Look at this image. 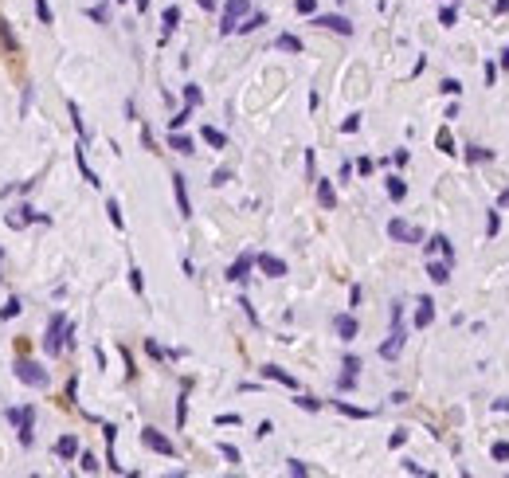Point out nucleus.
I'll list each match as a JSON object with an SVG mask.
<instances>
[{"mask_svg": "<svg viewBox=\"0 0 509 478\" xmlns=\"http://www.w3.org/2000/svg\"><path fill=\"white\" fill-rule=\"evenodd\" d=\"M67 333H71V321L63 318V314H51L48 337H43V353H48V357H59L63 349H67Z\"/></svg>", "mask_w": 509, "mask_h": 478, "instance_id": "f257e3e1", "label": "nucleus"}, {"mask_svg": "<svg viewBox=\"0 0 509 478\" xmlns=\"http://www.w3.org/2000/svg\"><path fill=\"white\" fill-rule=\"evenodd\" d=\"M12 372H16L20 380H24L28 388H48V384H51L48 368H43V365H36V361H28V357H20V361H16V365H12Z\"/></svg>", "mask_w": 509, "mask_h": 478, "instance_id": "f03ea898", "label": "nucleus"}, {"mask_svg": "<svg viewBox=\"0 0 509 478\" xmlns=\"http://www.w3.org/2000/svg\"><path fill=\"white\" fill-rule=\"evenodd\" d=\"M400 349H403V326H400V306H396L392 310V337L380 345V357H384V361H396Z\"/></svg>", "mask_w": 509, "mask_h": 478, "instance_id": "7ed1b4c3", "label": "nucleus"}, {"mask_svg": "<svg viewBox=\"0 0 509 478\" xmlns=\"http://www.w3.org/2000/svg\"><path fill=\"white\" fill-rule=\"evenodd\" d=\"M8 424L20 428V443L32 447V424H36V412L32 408H8Z\"/></svg>", "mask_w": 509, "mask_h": 478, "instance_id": "20e7f679", "label": "nucleus"}, {"mask_svg": "<svg viewBox=\"0 0 509 478\" xmlns=\"http://www.w3.org/2000/svg\"><path fill=\"white\" fill-rule=\"evenodd\" d=\"M388 235L396 243H423V232L408 220H388Z\"/></svg>", "mask_w": 509, "mask_h": 478, "instance_id": "39448f33", "label": "nucleus"}, {"mask_svg": "<svg viewBox=\"0 0 509 478\" xmlns=\"http://www.w3.org/2000/svg\"><path fill=\"white\" fill-rule=\"evenodd\" d=\"M141 443H146V447H149L153 455H165V459H172V455H177L172 439H165V435H161L157 428H146V431H141Z\"/></svg>", "mask_w": 509, "mask_h": 478, "instance_id": "423d86ee", "label": "nucleus"}, {"mask_svg": "<svg viewBox=\"0 0 509 478\" xmlns=\"http://www.w3.org/2000/svg\"><path fill=\"white\" fill-rule=\"evenodd\" d=\"M243 16H247V0H228V4H223V24H219V32H223V36H231Z\"/></svg>", "mask_w": 509, "mask_h": 478, "instance_id": "0eeeda50", "label": "nucleus"}, {"mask_svg": "<svg viewBox=\"0 0 509 478\" xmlns=\"http://www.w3.org/2000/svg\"><path fill=\"white\" fill-rule=\"evenodd\" d=\"M317 28H329V32H337V36H352V24L345 16H314Z\"/></svg>", "mask_w": 509, "mask_h": 478, "instance_id": "6e6552de", "label": "nucleus"}, {"mask_svg": "<svg viewBox=\"0 0 509 478\" xmlns=\"http://www.w3.org/2000/svg\"><path fill=\"white\" fill-rule=\"evenodd\" d=\"M423 251H427V259H431V255H443L447 263L455 259V247H450L447 235H431V243H423Z\"/></svg>", "mask_w": 509, "mask_h": 478, "instance_id": "1a4fd4ad", "label": "nucleus"}, {"mask_svg": "<svg viewBox=\"0 0 509 478\" xmlns=\"http://www.w3.org/2000/svg\"><path fill=\"white\" fill-rule=\"evenodd\" d=\"M172 192H177V208H181V216H192V200H188V184H184V177H181V172L172 177Z\"/></svg>", "mask_w": 509, "mask_h": 478, "instance_id": "9d476101", "label": "nucleus"}, {"mask_svg": "<svg viewBox=\"0 0 509 478\" xmlns=\"http://www.w3.org/2000/svg\"><path fill=\"white\" fill-rule=\"evenodd\" d=\"M254 263H259V270H263V275H270V279H282V275H286V263H282L279 255H259Z\"/></svg>", "mask_w": 509, "mask_h": 478, "instance_id": "9b49d317", "label": "nucleus"}, {"mask_svg": "<svg viewBox=\"0 0 509 478\" xmlns=\"http://www.w3.org/2000/svg\"><path fill=\"white\" fill-rule=\"evenodd\" d=\"M333 330H337L341 341H352V337H357V318H352V314H337V318H333Z\"/></svg>", "mask_w": 509, "mask_h": 478, "instance_id": "f8f14e48", "label": "nucleus"}, {"mask_svg": "<svg viewBox=\"0 0 509 478\" xmlns=\"http://www.w3.org/2000/svg\"><path fill=\"white\" fill-rule=\"evenodd\" d=\"M251 267H254V259H251V255H239V259H235V263H231L228 279H231V282H243V279H247V275H251Z\"/></svg>", "mask_w": 509, "mask_h": 478, "instance_id": "ddd939ff", "label": "nucleus"}, {"mask_svg": "<svg viewBox=\"0 0 509 478\" xmlns=\"http://www.w3.org/2000/svg\"><path fill=\"white\" fill-rule=\"evenodd\" d=\"M427 275H431L435 286H443V282H450V263L447 259H443V263H431V259H427Z\"/></svg>", "mask_w": 509, "mask_h": 478, "instance_id": "4468645a", "label": "nucleus"}, {"mask_svg": "<svg viewBox=\"0 0 509 478\" xmlns=\"http://www.w3.org/2000/svg\"><path fill=\"white\" fill-rule=\"evenodd\" d=\"M431 318H435V302H431V298H419V310H415V326H419V330H427V326H431Z\"/></svg>", "mask_w": 509, "mask_h": 478, "instance_id": "2eb2a0df", "label": "nucleus"}, {"mask_svg": "<svg viewBox=\"0 0 509 478\" xmlns=\"http://www.w3.org/2000/svg\"><path fill=\"white\" fill-rule=\"evenodd\" d=\"M55 455H59V459H74V455H79V439H74V435H59V439H55Z\"/></svg>", "mask_w": 509, "mask_h": 478, "instance_id": "dca6fc26", "label": "nucleus"}, {"mask_svg": "<svg viewBox=\"0 0 509 478\" xmlns=\"http://www.w3.org/2000/svg\"><path fill=\"white\" fill-rule=\"evenodd\" d=\"M263 377H267V380H279V384H286V388H298V380H294L286 368H279V365H267V368H263Z\"/></svg>", "mask_w": 509, "mask_h": 478, "instance_id": "f3484780", "label": "nucleus"}, {"mask_svg": "<svg viewBox=\"0 0 509 478\" xmlns=\"http://www.w3.org/2000/svg\"><path fill=\"white\" fill-rule=\"evenodd\" d=\"M317 200H321V208H337V192L329 181H317Z\"/></svg>", "mask_w": 509, "mask_h": 478, "instance_id": "a211bd4d", "label": "nucleus"}, {"mask_svg": "<svg viewBox=\"0 0 509 478\" xmlns=\"http://www.w3.org/2000/svg\"><path fill=\"white\" fill-rule=\"evenodd\" d=\"M263 24H267V16H263V12H251L243 24H235V32H243V36H247V32H259Z\"/></svg>", "mask_w": 509, "mask_h": 478, "instance_id": "6ab92c4d", "label": "nucleus"}, {"mask_svg": "<svg viewBox=\"0 0 509 478\" xmlns=\"http://www.w3.org/2000/svg\"><path fill=\"white\" fill-rule=\"evenodd\" d=\"M200 137H204L212 149H228V137L219 134V130H212V126H204V130H200Z\"/></svg>", "mask_w": 509, "mask_h": 478, "instance_id": "aec40b11", "label": "nucleus"}, {"mask_svg": "<svg viewBox=\"0 0 509 478\" xmlns=\"http://www.w3.org/2000/svg\"><path fill=\"white\" fill-rule=\"evenodd\" d=\"M169 149H177V153H196V146H192V137H184V134H177V130H172V137H169Z\"/></svg>", "mask_w": 509, "mask_h": 478, "instance_id": "412c9836", "label": "nucleus"}, {"mask_svg": "<svg viewBox=\"0 0 509 478\" xmlns=\"http://www.w3.org/2000/svg\"><path fill=\"white\" fill-rule=\"evenodd\" d=\"M275 48H279V51H294V55H298V51H302V39H298V36H279V39H275Z\"/></svg>", "mask_w": 509, "mask_h": 478, "instance_id": "4be33fe9", "label": "nucleus"}, {"mask_svg": "<svg viewBox=\"0 0 509 478\" xmlns=\"http://www.w3.org/2000/svg\"><path fill=\"white\" fill-rule=\"evenodd\" d=\"M161 24H165V32H172V28L181 24V8H177V4H169V8H165V16H161Z\"/></svg>", "mask_w": 509, "mask_h": 478, "instance_id": "5701e85b", "label": "nucleus"}, {"mask_svg": "<svg viewBox=\"0 0 509 478\" xmlns=\"http://www.w3.org/2000/svg\"><path fill=\"white\" fill-rule=\"evenodd\" d=\"M388 197L392 200H403V197H408V184H403L400 177H388Z\"/></svg>", "mask_w": 509, "mask_h": 478, "instance_id": "b1692460", "label": "nucleus"}, {"mask_svg": "<svg viewBox=\"0 0 509 478\" xmlns=\"http://www.w3.org/2000/svg\"><path fill=\"white\" fill-rule=\"evenodd\" d=\"M74 161H79V169H83V177H86V181H90V184H102V181H98V177H94V169H90V165H86V157H83V149H74Z\"/></svg>", "mask_w": 509, "mask_h": 478, "instance_id": "393cba45", "label": "nucleus"}, {"mask_svg": "<svg viewBox=\"0 0 509 478\" xmlns=\"http://www.w3.org/2000/svg\"><path fill=\"white\" fill-rule=\"evenodd\" d=\"M490 157H494V149H482V146L466 149V161H490Z\"/></svg>", "mask_w": 509, "mask_h": 478, "instance_id": "a878e982", "label": "nucleus"}, {"mask_svg": "<svg viewBox=\"0 0 509 478\" xmlns=\"http://www.w3.org/2000/svg\"><path fill=\"white\" fill-rule=\"evenodd\" d=\"M333 404H337V412H345V416H352V419H364V416H368L364 408H352V404H345V400H333Z\"/></svg>", "mask_w": 509, "mask_h": 478, "instance_id": "bb28decb", "label": "nucleus"}, {"mask_svg": "<svg viewBox=\"0 0 509 478\" xmlns=\"http://www.w3.org/2000/svg\"><path fill=\"white\" fill-rule=\"evenodd\" d=\"M294 404L302 408V412H317V408H321V400H314V396H298Z\"/></svg>", "mask_w": 509, "mask_h": 478, "instance_id": "cd10ccee", "label": "nucleus"}, {"mask_svg": "<svg viewBox=\"0 0 509 478\" xmlns=\"http://www.w3.org/2000/svg\"><path fill=\"white\" fill-rule=\"evenodd\" d=\"M106 212H110V223H114V228H121V208H118V200H106Z\"/></svg>", "mask_w": 509, "mask_h": 478, "instance_id": "c85d7f7f", "label": "nucleus"}, {"mask_svg": "<svg viewBox=\"0 0 509 478\" xmlns=\"http://www.w3.org/2000/svg\"><path fill=\"white\" fill-rule=\"evenodd\" d=\"M184 106H200V86H184Z\"/></svg>", "mask_w": 509, "mask_h": 478, "instance_id": "c756f323", "label": "nucleus"}, {"mask_svg": "<svg viewBox=\"0 0 509 478\" xmlns=\"http://www.w3.org/2000/svg\"><path fill=\"white\" fill-rule=\"evenodd\" d=\"M130 286H134L137 295L146 290V279H141V270H137V267H130Z\"/></svg>", "mask_w": 509, "mask_h": 478, "instance_id": "7c9ffc66", "label": "nucleus"}, {"mask_svg": "<svg viewBox=\"0 0 509 478\" xmlns=\"http://www.w3.org/2000/svg\"><path fill=\"white\" fill-rule=\"evenodd\" d=\"M192 110H196V106H184V110H181V114H177V118H172V122H169V126H172V130H181V126H184V122H188V118H192Z\"/></svg>", "mask_w": 509, "mask_h": 478, "instance_id": "2f4dec72", "label": "nucleus"}, {"mask_svg": "<svg viewBox=\"0 0 509 478\" xmlns=\"http://www.w3.org/2000/svg\"><path fill=\"white\" fill-rule=\"evenodd\" d=\"M286 470H290V475H298V478H302V475H310V466H306L302 459H290V463H286Z\"/></svg>", "mask_w": 509, "mask_h": 478, "instance_id": "473e14b6", "label": "nucleus"}, {"mask_svg": "<svg viewBox=\"0 0 509 478\" xmlns=\"http://www.w3.org/2000/svg\"><path fill=\"white\" fill-rule=\"evenodd\" d=\"M20 310H24V306H20V302H16V298H12V302H4V310H0V318H16Z\"/></svg>", "mask_w": 509, "mask_h": 478, "instance_id": "72a5a7b5", "label": "nucleus"}, {"mask_svg": "<svg viewBox=\"0 0 509 478\" xmlns=\"http://www.w3.org/2000/svg\"><path fill=\"white\" fill-rule=\"evenodd\" d=\"M219 455H223V459H228V463H239V451H235V447H231V443H219Z\"/></svg>", "mask_w": 509, "mask_h": 478, "instance_id": "f704fd0d", "label": "nucleus"}, {"mask_svg": "<svg viewBox=\"0 0 509 478\" xmlns=\"http://www.w3.org/2000/svg\"><path fill=\"white\" fill-rule=\"evenodd\" d=\"M294 4H298V12H302V16H314L317 12V0H294Z\"/></svg>", "mask_w": 509, "mask_h": 478, "instance_id": "c9c22d12", "label": "nucleus"}, {"mask_svg": "<svg viewBox=\"0 0 509 478\" xmlns=\"http://www.w3.org/2000/svg\"><path fill=\"white\" fill-rule=\"evenodd\" d=\"M36 12H39L43 24H51V4H48V0H36Z\"/></svg>", "mask_w": 509, "mask_h": 478, "instance_id": "e433bc0d", "label": "nucleus"}, {"mask_svg": "<svg viewBox=\"0 0 509 478\" xmlns=\"http://www.w3.org/2000/svg\"><path fill=\"white\" fill-rule=\"evenodd\" d=\"M455 20H459V12H455V8H443V12H439V24H443V28H450Z\"/></svg>", "mask_w": 509, "mask_h": 478, "instance_id": "4c0bfd02", "label": "nucleus"}, {"mask_svg": "<svg viewBox=\"0 0 509 478\" xmlns=\"http://www.w3.org/2000/svg\"><path fill=\"white\" fill-rule=\"evenodd\" d=\"M443 94H462V83L459 79H443Z\"/></svg>", "mask_w": 509, "mask_h": 478, "instance_id": "58836bf2", "label": "nucleus"}, {"mask_svg": "<svg viewBox=\"0 0 509 478\" xmlns=\"http://www.w3.org/2000/svg\"><path fill=\"white\" fill-rule=\"evenodd\" d=\"M435 146L443 149V153H455V149H450V134H447V130H439V137H435Z\"/></svg>", "mask_w": 509, "mask_h": 478, "instance_id": "ea45409f", "label": "nucleus"}, {"mask_svg": "<svg viewBox=\"0 0 509 478\" xmlns=\"http://www.w3.org/2000/svg\"><path fill=\"white\" fill-rule=\"evenodd\" d=\"M497 228H501V216H497V212H490V220H486V232L497 235Z\"/></svg>", "mask_w": 509, "mask_h": 478, "instance_id": "a19ab883", "label": "nucleus"}, {"mask_svg": "<svg viewBox=\"0 0 509 478\" xmlns=\"http://www.w3.org/2000/svg\"><path fill=\"white\" fill-rule=\"evenodd\" d=\"M341 130H345V134H357V130H361V114H352L349 122L341 126Z\"/></svg>", "mask_w": 509, "mask_h": 478, "instance_id": "79ce46f5", "label": "nucleus"}, {"mask_svg": "<svg viewBox=\"0 0 509 478\" xmlns=\"http://www.w3.org/2000/svg\"><path fill=\"white\" fill-rule=\"evenodd\" d=\"M90 20H98V24H106V20H110V12L102 8V4H98V8H90Z\"/></svg>", "mask_w": 509, "mask_h": 478, "instance_id": "37998d69", "label": "nucleus"}, {"mask_svg": "<svg viewBox=\"0 0 509 478\" xmlns=\"http://www.w3.org/2000/svg\"><path fill=\"white\" fill-rule=\"evenodd\" d=\"M83 470H86V475H94V470H98V459H94V455H83Z\"/></svg>", "mask_w": 509, "mask_h": 478, "instance_id": "c03bdc74", "label": "nucleus"}, {"mask_svg": "<svg viewBox=\"0 0 509 478\" xmlns=\"http://www.w3.org/2000/svg\"><path fill=\"white\" fill-rule=\"evenodd\" d=\"M494 459H501V463H506V459H509V443H494Z\"/></svg>", "mask_w": 509, "mask_h": 478, "instance_id": "a18cd8bd", "label": "nucleus"}, {"mask_svg": "<svg viewBox=\"0 0 509 478\" xmlns=\"http://www.w3.org/2000/svg\"><path fill=\"white\" fill-rule=\"evenodd\" d=\"M0 36H4V43H8V48H12V43H16V39H12V28L4 24V20H0Z\"/></svg>", "mask_w": 509, "mask_h": 478, "instance_id": "49530a36", "label": "nucleus"}, {"mask_svg": "<svg viewBox=\"0 0 509 478\" xmlns=\"http://www.w3.org/2000/svg\"><path fill=\"white\" fill-rule=\"evenodd\" d=\"M486 83H490V86L497 83V67H494V63H486Z\"/></svg>", "mask_w": 509, "mask_h": 478, "instance_id": "de8ad7c7", "label": "nucleus"}, {"mask_svg": "<svg viewBox=\"0 0 509 478\" xmlns=\"http://www.w3.org/2000/svg\"><path fill=\"white\" fill-rule=\"evenodd\" d=\"M388 443H392V447H403V443H408V431H396V435H392Z\"/></svg>", "mask_w": 509, "mask_h": 478, "instance_id": "09e8293b", "label": "nucleus"}, {"mask_svg": "<svg viewBox=\"0 0 509 478\" xmlns=\"http://www.w3.org/2000/svg\"><path fill=\"white\" fill-rule=\"evenodd\" d=\"M228 181H231V172H228V169H219L216 177H212V184H228Z\"/></svg>", "mask_w": 509, "mask_h": 478, "instance_id": "8fccbe9b", "label": "nucleus"}, {"mask_svg": "<svg viewBox=\"0 0 509 478\" xmlns=\"http://www.w3.org/2000/svg\"><path fill=\"white\" fill-rule=\"evenodd\" d=\"M146 349H149V357H157V361L165 357V353H161V345H157V341H146Z\"/></svg>", "mask_w": 509, "mask_h": 478, "instance_id": "3c124183", "label": "nucleus"}, {"mask_svg": "<svg viewBox=\"0 0 509 478\" xmlns=\"http://www.w3.org/2000/svg\"><path fill=\"white\" fill-rule=\"evenodd\" d=\"M494 408H497V412H509V396H501V400H494Z\"/></svg>", "mask_w": 509, "mask_h": 478, "instance_id": "603ef678", "label": "nucleus"}, {"mask_svg": "<svg viewBox=\"0 0 509 478\" xmlns=\"http://www.w3.org/2000/svg\"><path fill=\"white\" fill-rule=\"evenodd\" d=\"M497 208H509V188L501 192V197H497Z\"/></svg>", "mask_w": 509, "mask_h": 478, "instance_id": "864d4df0", "label": "nucleus"}, {"mask_svg": "<svg viewBox=\"0 0 509 478\" xmlns=\"http://www.w3.org/2000/svg\"><path fill=\"white\" fill-rule=\"evenodd\" d=\"M196 4H200L204 12H212V8H216V0H196Z\"/></svg>", "mask_w": 509, "mask_h": 478, "instance_id": "5fc2aeb1", "label": "nucleus"}, {"mask_svg": "<svg viewBox=\"0 0 509 478\" xmlns=\"http://www.w3.org/2000/svg\"><path fill=\"white\" fill-rule=\"evenodd\" d=\"M494 12H509V0H497V4H494Z\"/></svg>", "mask_w": 509, "mask_h": 478, "instance_id": "6e6d98bb", "label": "nucleus"}, {"mask_svg": "<svg viewBox=\"0 0 509 478\" xmlns=\"http://www.w3.org/2000/svg\"><path fill=\"white\" fill-rule=\"evenodd\" d=\"M501 63H506V67H509V48H506V51H501Z\"/></svg>", "mask_w": 509, "mask_h": 478, "instance_id": "4d7b16f0", "label": "nucleus"}, {"mask_svg": "<svg viewBox=\"0 0 509 478\" xmlns=\"http://www.w3.org/2000/svg\"><path fill=\"white\" fill-rule=\"evenodd\" d=\"M118 4H126V0H118Z\"/></svg>", "mask_w": 509, "mask_h": 478, "instance_id": "13d9d810", "label": "nucleus"}, {"mask_svg": "<svg viewBox=\"0 0 509 478\" xmlns=\"http://www.w3.org/2000/svg\"><path fill=\"white\" fill-rule=\"evenodd\" d=\"M0 255H4V251H0Z\"/></svg>", "mask_w": 509, "mask_h": 478, "instance_id": "bf43d9fd", "label": "nucleus"}]
</instances>
